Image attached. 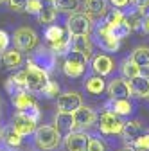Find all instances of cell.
I'll return each instance as SVG.
<instances>
[{"label": "cell", "instance_id": "38", "mask_svg": "<svg viewBox=\"0 0 149 151\" xmlns=\"http://www.w3.org/2000/svg\"><path fill=\"white\" fill-rule=\"evenodd\" d=\"M86 151H106V149H104V144H102L99 139H95V137H90V139H88Z\"/></svg>", "mask_w": 149, "mask_h": 151}, {"label": "cell", "instance_id": "19", "mask_svg": "<svg viewBox=\"0 0 149 151\" xmlns=\"http://www.w3.org/2000/svg\"><path fill=\"white\" fill-rule=\"evenodd\" d=\"M22 61H24L22 50H18L16 47L6 49V50L2 52V63H4V67H7V68H18V67L22 65Z\"/></svg>", "mask_w": 149, "mask_h": 151}, {"label": "cell", "instance_id": "49", "mask_svg": "<svg viewBox=\"0 0 149 151\" xmlns=\"http://www.w3.org/2000/svg\"><path fill=\"white\" fill-rule=\"evenodd\" d=\"M0 104H2V101H0Z\"/></svg>", "mask_w": 149, "mask_h": 151}, {"label": "cell", "instance_id": "18", "mask_svg": "<svg viewBox=\"0 0 149 151\" xmlns=\"http://www.w3.org/2000/svg\"><path fill=\"white\" fill-rule=\"evenodd\" d=\"M129 88H131V96H137V97H145V93L149 90V78L138 74L135 78L129 79Z\"/></svg>", "mask_w": 149, "mask_h": 151}, {"label": "cell", "instance_id": "8", "mask_svg": "<svg viewBox=\"0 0 149 151\" xmlns=\"http://www.w3.org/2000/svg\"><path fill=\"white\" fill-rule=\"evenodd\" d=\"M56 60H58V54H56L50 47L45 49V47H40L32 56H31V63H34L36 67L43 68L45 72H52L54 67H56Z\"/></svg>", "mask_w": 149, "mask_h": 151}, {"label": "cell", "instance_id": "5", "mask_svg": "<svg viewBox=\"0 0 149 151\" xmlns=\"http://www.w3.org/2000/svg\"><path fill=\"white\" fill-rule=\"evenodd\" d=\"M86 61H88V58H85L83 54L70 50L65 58V63H63V72L68 78H81L85 68H86Z\"/></svg>", "mask_w": 149, "mask_h": 151}, {"label": "cell", "instance_id": "10", "mask_svg": "<svg viewBox=\"0 0 149 151\" xmlns=\"http://www.w3.org/2000/svg\"><path fill=\"white\" fill-rule=\"evenodd\" d=\"M95 121H97L95 111L92 110V108H88V106H83L81 104L76 111H74V129L72 131L83 129V128H90Z\"/></svg>", "mask_w": 149, "mask_h": 151}, {"label": "cell", "instance_id": "1", "mask_svg": "<svg viewBox=\"0 0 149 151\" xmlns=\"http://www.w3.org/2000/svg\"><path fill=\"white\" fill-rule=\"evenodd\" d=\"M34 142L43 151L56 149L59 146V142H61L59 129L54 128V126H38L36 131H34Z\"/></svg>", "mask_w": 149, "mask_h": 151}, {"label": "cell", "instance_id": "44", "mask_svg": "<svg viewBox=\"0 0 149 151\" xmlns=\"http://www.w3.org/2000/svg\"><path fill=\"white\" fill-rule=\"evenodd\" d=\"M145 34H149V14H144V20H142V29Z\"/></svg>", "mask_w": 149, "mask_h": 151}, {"label": "cell", "instance_id": "26", "mask_svg": "<svg viewBox=\"0 0 149 151\" xmlns=\"http://www.w3.org/2000/svg\"><path fill=\"white\" fill-rule=\"evenodd\" d=\"M131 60L135 61V65L138 68H147L149 67V49L147 47H138L133 50Z\"/></svg>", "mask_w": 149, "mask_h": 151}, {"label": "cell", "instance_id": "12", "mask_svg": "<svg viewBox=\"0 0 149 151\" xmlns=\"http://www.w3.org/2000/svg\"><path fill=\"white\" fill-rule=\"evenodd\" d=\"M81 96L77 92H67L63 96L58 97V111H68L74 113L79 106H81Z\"/></svg>", "mask_w": 149, "mask_h": 151}, {"label": "cell", "instance_id": "45", "mask_svg": "<svg viewBox=\"0 0 149 151\" xmlns=\"http://www.w3.org/2000/svg\"><path fill=\"white\" fill-rule=\"evenodd\" d=\"M120 151H138V149L133 147V146H129V147H124V149H120Z\"/></svg>", "mask_w": 149, "mask_h": 151}, {"label": "cell", "instance_id": "2", "mask_svg": "<svg viewBox=\"0 0 149 151\" xmlns=\"http://www.w3.org/2000/svg\"><path fill=\"white\" fill-rule=\"evenodd\" d=\"M24 72H25V88L29 92H42L47 86L49 72H45L43 68H40L34 63L27 61V67L24 68Z\"/></svg>", "mask_w": 149, "mask_h": 151}, {"label": "cell", "instance_id": "28", "mask_svg": "<svg viewBox=\"0 0 149 151\" xmlns=\"http://www.w3.org/2000/svg\"><path fill=\"white\" fill-rule=\"evenodd\" d=\"M56 124H58V129L72 131L74 129V113L58 111V115H56Z\"/></svg>", "mask_w": 149, "mask_h": 151}, {"label": "cell", "instance_id": "21", "mask_svg": "<svg viewBox=\"0 0 149 151\" xmlns=\"http://www.w3.org/2000/svg\"><path fill=\"white\" fill-rule=\"evenodd\" d=\"M85 9L90 18H99L104 16L108 7H106V0H85Z\"/></svg>", "mask_w": 149, "mask_h": 151}, {"label": "cell", "instance_id": "11", "mask_svg": "<svg viewBox=\"0 0 149 151\" xmlns=\"http://www.w3.org/2000/svg\"><path fill=\"white\" fill-rule=\"evenodd\" d=\"M88 135L83 131H68V135L65 137V149L67 151H86L88 146Z\"/></svg>", "mask_w": 149, "mask_h": 151}, {"label": "cell", "instance_id": "17", "mask_svg": "<svg viewBox=\"0 0 149 151\" xmlns=\"http://www.w3.org/2000/svg\"><path fill=\"white\" fill-rule=\"evenodd\" d=\"M70 50H76V52L83 54L85 58L90 60V56H92V40L88 38V34L74 36V38H72V49H70Z\"/></svg>", "mask_w": 149, "mask_h": 151}, {"label": "cell", "instance_id": "29", "mask_svg": "<svg viewBox=\"0 0 149 151\" xmlns=\"http://www.w3.org/2000/svg\"><path fill=\"white\" fill-rule=\"evenodd\" d=\"M52 2L56 11H61V13H76L79 7V0H52Z\"/></svg>", "mask_w": 149, "mask_h": 151}, {"label": "cell", "instance_id": "16", "mask_svg": "<svg viewBox=\"0 0 149 151\" xmlns=\"http://www.w3.org/2000/svg\"><path fill=\"white\" fill-rule=\"evenodd\" d=\"M11 103H13V106H14L18 111H24L29 104H32V103H36V101H34V97L31 96V92H29L27 88H24V90H18V92L11 93Z\"/></svg>", "mask_w": 149, "mask_h": 151}, {"label": "cell", "instance_id": "41", "mask_svg": "<svg viewBox=\"0 0 149 151\" xmlns=\"http://www.w3.org/2000/svg\"><path fill=\"white\" fill-rule=\"evenodd\" d=\"M25 2L27 0H9V6L14 11H25Z\"/></svg>", "mask_w": 149, "mask_h": 151}, {"label": "cell", "instance_id": "24", "mask_svg": "<svg viewBox=\"0 0 149 151\" xmlns=\"http://www.w3.org/2000/svg\"><path fill=\"white\" fill-rule=\"evenodd\" d=\"M85 88H86L88 93H92V96H99V93H102L106 90L102 76H92V78H88L86 83H85Z\"/></svg>", "mask_w": 149, "mask_h": 151}, {"label": "cell", "instance_id": "37", "mask_svg": "<svg viewBox=\"0 0 149 151\" xmlns=\"http://www.w3.org/2000/svg\"><path fill=\"white\" fill-rule=\"evenodd\" d=\"M43 4H42V0H27L25 2V11L31 13V14H38L42 11Z\"/></svg>", "mask_w": 149, "mask_h": 151}, {"label": "cell", "instance_id": "33", "mask_svg": "<svg viewBox=\"0 0 149 151\" xmlns=\"http://www.w3.org/2000/svg\"><path fill=\"white\" fill-rule=\"evenodd\" d=\"M110 27V25H108ZM110 31H111V34H113L117 40H124V38L131 32V29H129V25H128V22L124 20V22H120V24H115V25H111L110 27Z\"/></svg>", "mask_w": 149, "mask_h": 151}, {"label": "cell", "instance_id": "14", "mask_svg": "<svg viewBox=\"0 0 149 151\" xmlns=\"http://www.w3.org/2000/svg\"><path fill=\"white\" fill-rule=\"evenodd\" d=\"M106 110L117 113V115L124 117V115H131L133 113V104L128 97H120V99H110L106 103Z\"/></svg>", "mask_w": 149, "mask_h": 151}, {"label": "cell", "instance_id": "13", "mask_svg": "<svg viewBox=\"0 0 149 151\" xmlns=\"http://www.w3.org/2000/svg\"><path fill=\"white\" fill-rule=\"evenodd\" d=\"M108 96L110 99H120V97H129L131 96V88H129V83L124 81L122 78H115L108 85Z\"/></svg>", "mask_w": 149, "mask_h": 151}, {"label": "cell", "instance_id": "39", "mask_svg": "<svg viewBox=\"0 0 149 151\" xmlns=\"http://www.w3.org/2000/svg\"><path fill=\"white\" fill-rule=\"evenodd\" d=\"M25 113H27V115H31L34 121H40L42 119V111H40V106L38 104H36V103H32V104H29L25 110H24Z\"/></svg>", "mask_w": 149, "mask_h": 151}, {"label": "cell", "instance_id": "20", "mask_svg": "<svg viewBox=\"0 0 149 151\" xmlns=\"http://www.w3.org/2000/svg\"><path fill=\"white\" fill-rule=\"evenodd\" d=\"M120 133L124 135V139H126L129 144H131L135 139H138V137L144 133V128H142V124H140L138 121H129V122H124Z\"/></svg>", "mask_w": 149, "mask_h": 151}, {"label": "cell", "instance_id": "3", "mask_svg": "<svg viewBox=\"0 0 149 151\" xmlns=\"http://www.w3.org/2000/svg\"><path fill=\"white\" fill-rule=\"evenodd\" d=\"M13 42H14V47L22 52H31L36 49L38 45V34H36L31 27H20L14 31V36H13Z\"/></svg>", "mask_w": 149, "mask_h": 151}, {"label": "cell", "instance_id": "46", "mask_svg": "<svg viewBox=\"0 0 149 151\" xmlns=\"http://www.w3.org/2000/svg\"><path fill=\"white\" fill-rule=\"evenodd\" d=\"M145 99H147V101H149V90H147V93H145Z\"/></svg>", "mask_w": 149, "mask_h": 151}, {"label": "cell", "instance_id": "9", "mask_svg": "<svg viewBox=\"0 0 149 151\" xmlns=\"http://www.w3.org/2000/svg\"><path fill=\"white\" fill-rule=\"evenodd\" d=\"M13 128L22 137H25V135H31V133L36 131V128H38V121H34L31 115H27L25 111H18L16 115L13 117Z\"/></svg>", "mask_w": 149, "mask_h": 151}, {"label": "cell", "instance_id": "31", "mask_svg": "<svg viewBox=\"0 0 149 151\" xmlns=\"http://www.w3.org/2000/svg\"><path fill=\"white\" fill-rule=\"evenodd\" d=\"M126 20V16H124V11H120L119 7L117 9H110V11H106V14H104V22L111 27V25H115V24H120V22H124Z\"/></svg>", "mask_w": 149, "mask_h": 151}, {"label": "cell", "instance_id": "32", "mask_svg": "<svg viewBox=\"0 0 149 151\" xmlns=\"http://www.w3.org/2000/svg\"><path fill=\"white\" fill-rule=\"evenodd\" d=\"M36 16H38L40 24H52L56 20V7L54 6H45V7H42V11Z\"/></svg>", "mask_w": 149, "mask_h": 151}, {"label": "cell", "instance_id": "27", "mask_svg": "<svg viewBox=\"0 0 149 151\" xmlns=\"http://www.w3.org/2000/svg\"><path fill=\"white\" fill-rule=\"evenodd\" d=\"M49 45H50V49L58 54V56H63V54H68V52H70V49H72V40H70L68 36H61L59 40L50 42Z\"/></svg>", "mask_w": 149, "mask_h": 151}, {"label": "cell", "instance_id": "15", "mask_svg": "<svg viewBox=\"0 0 149 151\" xmlns=\"http://www.w3.org/2000/svg\"><path fill=\"white\" fill-rule=\"evenodd\" d=\"M113 61H111V58L110 56H106V54H99V56H95L94 58V61H92V68H94V72L97 74V76H108V74H111V70H113Z\"/></svg>", "mask_w": 149, "mask_h": 151}, {"label": "cell", "instance_id": "43", "mask_svg": "<svg viewBox=\"0 0 149 151\" xmlns=\"http://www.w3.org/2000/svg\"><path fill=\"white\" fill-rule=\"evenodd\" d=\"M110 2H111V6H113V7H126L128 4H129V0H110Z\"/></svg>", "mask_w": 149, "mask_h": 151}, {"label": "cell", "instance_id": "42", "mask_svg": "<svg viewBox=\"0 0 149 151\" xmlns=\"http://www.w3.org/2000/svg\"><path fill=\"white\" fill-rule=\"evenodd\" d=\"M129 2L137 9H147L149 7V0H129Z\"/></svg>", "mask_w": 149, "mask_h": 151}, {"label": "cell", "instance_id": "47", "mask_svg": "<svg viewBox=\"0 0 149 151\" xmlns=\"http://www.w3.org/2000/svg\"><path fill=\"white\" fill-rule=\"evenodd\" d=\"M0 139H2V128H0Z\"/></svg>", "mask_w": 149, "mask_h": 151}, {"label": "cell", "instance_id": "40", "mask_svg": "<svg viewBox=\"0 0 149 151\" xmlns=\"http://www.w3.org/2000/svg\"><path fill=\"white\" fill-rule=\"evenodd\" d=\"M9 47V34L6 31H0V54Z\"/></svg>", "mask_w": 149, "mask_h": 151}, {"label": "cell", "instance_id": "22", "mask_svg": "<svg viewBox=\"0 0 149 151\" xmlns=\"http://www.w3.org/2000/svg\"><path fill=\"white\" fill-rule=\"evenodd\" d=\"M25 88V72L20 70V72H16L14 76H9L7 81H6V90L7 93L11 96V93L18 92V90H24Z\"/></svg>", "mask_w": 149, "mask_h": 151}, {"label": "cell", "instance_id": "34", "mask_svg": "<svg viewBox=\"0 0 149 151\" xmlns=\"http://www.w3.org/2000/svg\"><path fill=\"white\" fill-rule=\"evenodd\" d=\"M43 36H45V40L50 43V42L59 40L61 36H65V31H63V27H59V25H49V27L45 29Z\"/></svg>", "mask_w": 149, "mask_h": 151}, {"label": "cell", "instance_id": "7", "mask_svg": "<svg viewBox=\"0 0 149 151\" xmlns=\"http://www.w3.org/2000/svg\"><path fill=\"white\" fill-rule=\"evenodd\" d=\"M122 126L124 122L120 121V115H117V113L113 111H102L101 117H99V129L102 131L104 135H117L122 131Z\"/></svg>", "mask_w": 149, "mask_h": 151}, {"label": "cell", "instance_id": "30", "mask_svg": "<svg viewBox=\"0 0 149 151\" xmlns=\"http://www.w3.org/2000/svg\"><path fill=\"white\" fill-rule=\"evenodd\" d=\"M120 72H122V76L126 79H131V78H135V76L140 74V68L135 65V61L131 58H126L122 61V65H120Z\"/></svg>", "mask_w": 149, "mask_h": 151}, {"label": "cell", "instance_id": "35", "mask_svg": "<svg viewBox=\"0 0 149 151\" xmlns=\"http://www.w3.org/2000/svg\"><path fill=\"white\" fill-rule=\"evenodd\" d=\"M131 146L140 149V151H149V131H147V133H142L138 139H135L131 142Z\"/></svg>", "mask_w": 149, "mask_h": 151}, {"label": "cell", "instance_id": "4", "mask_svg": "<svg viewBox=\"0 0 149 151\" xmlns=\"http://www.w3.org/2000/svg\"><path fill=\"white\" fill-rule=\"evenodd\" d=\"M95 42L106 52H115L120 45V40H117V38L111 34V31H110V27L104 20L101 24H97V27H95Z\"/></svg>", "mask_w": 149, "mask_h": 151}, {"label": "cell", "instance_id": "48", "mask_svg": "<svg viewBox=\"0 0 149 151\" xmlns=\"http://www.w3.org/2000/svg\"><path fill=\"white\" fill-rule=\"evenodd\" d=\"M2 2H4V0H0V4H2Z\"/></svg>", "mask_w": 149, "mask_h": 151}, {"label": "cell", "instance_id": "6", "mask_svg": "<svg viewBox=\"0 0 149 151\" xmlns=\"http://www.w3.org/2000/svg\"><path fill=\"white\" fill-rule=\"evenodd\" d=\"M67 29L70 36H81V34H90L92 29V18L86 13H72V16L67 22Z\"/></svg>", "mask_w": 149, "mask_h": 151}, {"label": "cell", "instance_id": "25", "mask_svg": "<svg viewBox=\"0 0 149 151\" xmlns=\"http://www.w3.org/2000/svg\"><path fill=\"white\" fill-rule=\"evenodd\" d=\"M2 140L9 147H18V146L22 144V135L18 133V131L13 128V124H11V126H7V128L2 129Z\"/></svg>", "mask_w": 149, "mask_h": 151}, {"label": "cell", "instance_id": "23", "mask_svg": "<svg viewBox=\"0 0 149 151\" xmlns=\"http://www.w3.org/2000/svg\"><path fill=\"white\" fill-rule=\"evenodd\" d=\"M124 16H126V22H128V25H129V29H131V31H140V29H142L144 9H137V7H133L131 11L124 13Z\"/></svg>", "mask_w": 149, "mask_h": 151}, {"label": "cell", "instance_id": "36", "mask_svg": "<svg viewBox=\"0 0 149 151\" xmlns=\"http://www.w3.org/2000/svg\"><path fill=\"white\" fill-rule=\"evenodd\" d=\"M42 93H43V96H45L47 99H50V97H56V96L59 93V85L56 83V81H50V79H49V83H47V86L42 90Z\"/></svg>", "mask_w": 149, "mask_h": 151}]
</instances>
